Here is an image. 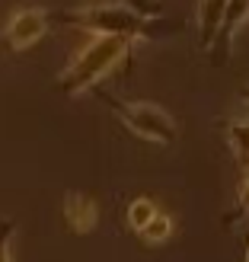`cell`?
I'll return each mask as SVG.
<instances>
[{
  "instance_id": "6da1fadb",
  "label": "cell",
  "mask_w": 249,
  "mask_h": 262,
  "mask_svg": "<svg viewBox=\"0 0 249 262\" xmlns=\"http://www.w3.org/2000/svg\"><path fill=\"white\" fill-rule=\"evenodd\" d=\"M128 48H131V38H122V35H93L74 55V61L64 68V74L58 77L61 93H67V96L86 93L89 86H96L102 77L112 74L128 58Z\"/></svg>"
},
{
  "instance_id": "7a4b0ae2",
  "label": "cell",
  "mask_w": 249,
  "mask_h": 262,
  "mask_svg": "<svg viewBox=\"0 0 249 262\" xmlns=\"http://www.w3.org/2000/svg\"><path fill=\"white\" fill-rule=\"evenodd\" d=\"M64 23H74L93 35H122V38H153V19L138 13L122 0H102V4H83L64 13Z\"/></svg>"
},
{
  "instance_id": "3957f363",
  "label": "cell",
  "mask_w": 249,
  "mask_h": 262,
  "mask_svg": "<svg viewBox=\"0 0 249 262\" xmlns=\"http://www.w3.org/2000/svg\"><path fill=\"white\" fill-rule=\"evenodd\" d=\"M115 115H119V122L125 128H131L138 138L150 141V144H160V147H169V144H176L179 138V128L173 122V115H169L163 106H156V102H112Z\"/></svg>"
},
{
  "instance_id": "277c9868",
  "label": "cell",
  "mask_w": 249,
  "mask_h": 262,
  "mask_svg": "<svg viewBox=\"0 0 249 262\" xmlns=\"http://www.w3.org/2000/svg\"><path fill=\"white\" fill-rule=\"evenodd\" d=\"M45 32H48V13L38 10V7H26V10H16L7 19L4 42L13 51H26V48H32L35 42H42Z\"/></svg>"
},
{
  "instance_id": "5b68a950",
  "label": "cell",
  "mask_w": 249,
  "mask_h": 262,
  "mask_svg": "<svg viewBox=\"0 0 249 262\" xmlns=\"http://www.w3.org/2000/svg\"><path fill=\"white\" fill-rule=\"evenodd\" d=\"M61 211H64V224H67L71 233H89L99 221V202L86 192H67Z\"/></svg>"
},
{
  "instance_id": "8992f818",
  "label": "cell",
  "mask_w": 249,
  "mask_h": 262,
  "mask_svg": "<svg viewBox=\"0 0 249 262\" xmlns=\"http://www.w3.org/2000/svg\"><path fill=\"white\" fill-rule=\"evenodd\" d=\"M227 0H198V45L201 51H211L217 42L220 23H224Z\"/></svg>"
},
{
  "instance_id": "52a82bcc",
  "label": "cell",
  "mask_w": 249,
  "mask_h": 262,
  "mask_svg": "<svg viewBox=\"0 0 249 262\" xmlns=\"http://www.w3.org/2000/svg\"><path fill=\"white\" fill-rule=\"evenodd\" d=\"M249 23V0H227V10H224V23H220V32H217V42L224 45V51L230 55V45L237 32Z\"/></svg>"
},
{
  "instance_id": "ba28073f",
  "label": "cell",
  "mask_w": 249,
  "mask_h": 262,
  "mask_svg": "<svg viewBox=\"0 0 249 262\" xmlns=\"http://www.w3.org/2000/svg\"><path fill=\"white\" fill-rule=\"evenodd\" d=\"M227 144L243 173H249V119L246 122H230L227 125Z\"/></svg>"
},
{
  "instance_id": "9c48e42d",
  "label": "cell",
  "mask_w": 249,
  "mask_h": 262,
  "mask_svg": "<svg viewBox=\"0 0 249 262\" xmlns=\"http://www.w3.org/2000/svg\"><path fill=\"white\" fill-rule=\"evenodd\" d=\"M138 237H141L144 243H166L169 237H173V217H166V214L156 211V214L150 217V224H144V227L138 230Z\"/></svg>"
},
{
  "instance_id": "30bf717a",
  "label": "cell",
  "mask_w": 249,
  "mask_h": 262,
  "mask_svg": "<svg viewBox=\"0 0 249 262\" xmlns=\"http://www.w3.org/2000/svg\"><path fill=\"white\" fill-rule=\"evenodd\" d=\"M153 214H156V205H153L150 199H134V202L128 205V211H125L131 230H141L144 224H150V217H153Z\"/></svg>"
},
{
  "instance_id": "8fae6325",
  "label": "cell",
  "mask_w": 249,
  "mask_h": 262,
  "mask_svg": "<svg viewBox=\"0 0 249 262\" xmlns=\"http://www.w3.org/2000/svg\"><path fill=\"white\" fill-rule=\"evenodd\" d=\"M13 233H16V224L0 221V262H13Z\"/></svg>"
},
{
  "instance_id": "7c38bea8",
  "label": "cell",
  "mask_w": 249,
  "mask_h": 262,
  "mask_svg": "<svg viewBox=\"0 0 249 262\" xmlns=\"http://www.w3.org/2000/svg\"><path fill=\"white\" fill-rule=\"evenodd\" d=\"M237 214H249V173L243 176V186H240V199H237Z\"/></svg>"
},
{
  "instance_id": "4fadbf2b",
  "label": "cell",
  "mask_w": 249,
  "mask_h": 262,
  "mask_svg": "<svg viewBox=\"0 0 249 262\" xmlns=\"http://www.w3.org/2000/svg\"><path fill=\"white\" fill-rule=\"evenodd\" d=\"M246 262H249V246H246Z\"/></svg>"
}]
</instances>
